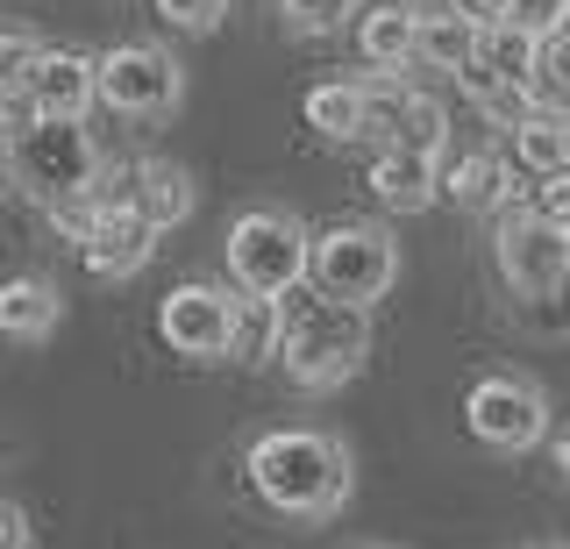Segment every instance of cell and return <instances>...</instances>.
I'll return each instance as SVG.
<instances>
[{
	"label": "cell",
	"mask_w": 570,
	"mask_h": 549,
	"mask_svg": "<svg viewBox=\"0 0 570 549\" xmlns=\"http://www.w3.org/2000/svg\"><path fill=\"white\" fill-rule=\"evenodd\" d=\"M249 486L272 513H293V521H321L350 500L356 471L350 450L321 429H264L249 442Z\"/></svg>",
	"instance_id": "6da1fadb"
},
{
	"label": "cell",
	"mask_w": 570,
	"mask_h": 549,
	"mask_svg": "<svg viewBox=\"0 0 570 549\" xmlns=\"http://www.w3.org/2000/svg\"><path fill=\"white\" fill-rule=\"evenodd\" d=\"M272 357L285 364V379L299 393H335V385H350L364 371L371 322H364V307H343V300H299V307L278 300V350Z\"/></svg>",
	"instance_id": "7a4b0ae2"
},
{
	"label": "cell",
	"mask_w": 570,
	"mask_h": 549,
	"mask_svg": "<svg viewBox=\"0 0 570 549\" xmlns=\"http://www.w3.org/2000/svg\"><path fill=\"white\" fill-rule=\"evenodd\" d=\"M307 278L321 300H343V307H371L392 293L400 278V243L379 222H328L321 236H307Z\"/></svg>",
	"instance_id": "3957f363"
},
{
	"label": "cell",
	"mask_w": 570,
	"mask_h": 549,
	"mask_svg": "<svg viewBox=\"0 0 570 549\" xmlns=\"http://www.w3.org/2000/svg\"><path fill=\"white\" fill-rule=\"evenodd\" d=\"M8 171L14 186H29L36 200H79V193H94L100 179V144L86 121L71 115H36L22 136H8Z\"/></svg>",
	"instance_id": "277c9868"
},
{
	"label": "cell",
	"mask_w": 570,
	"mask_h": 549,
	"mask_svg": "<svg viewBox=\"0 0 570 549\" xmlns=\"http://www.w3.org/2000/svg\"><path fill=\"white\" fill-rule=\"evenodd\" d=\"M228 272L249 300H293L307 278V228L285 207H249L228 222Z\"/></svg>",
	"instance_id": "5b68a950"
},
{
	"label": "cell",
	"mask_w": 570,
	"mask_h": 549,
	"mask_svg": "<svg viewBox=\"0 0 570 549\" xmlns=\"http://www.w3.org/2000/svg\"><path fill=\"white\" fill-rule=\"evenodd\" d=\"M94 100L115 115H136V121H157L186 100V65L157 43H115L94 58Z\"/></svg>",
	"instance_id": "8992f818"
},
{
	"label": "cell",
	"mask_w": 570,
	"mask_h": 549,
	"mask_svg": "<svg viewBox=\"0 0 570 549\" xmlns=\"http://www.w3.org/2000/svg\"><path fill=\"white\" fill-rule=\"evenodd\" d=\"M463 421L485 450H534L549 435V393L534 379H513V371H485L463 400Z\"/></svg>",
	"instance_id": "52a82bcc"
},
{
	"label": "cell",
	"mask_w": 570,
	"mask_h": 549,
	"mask_svg": "<svg viewBox=\"0 0 570 549\" xmlns=\"http://www.w3.org/2000/svg\"><path fill=\"white\" fill-rule=\"evenodd\" d=\"M157 335H165L171 357H186V364H222L228 335H236V300H228L222 286H207V278L171 286L165 307H157Z\"/></svg>",
	"instance_id": "ba28073f"
},
{
	"label": "cell",
	"mask_w": 570,
	"mask_h": 549,
	"mask_svg": "<svg viewBox=\"0 0 570 549\" xmlns=\"http://www.w3.org/2000/svg\"><path fill=\"white\" fill-rule=\"evenodd\" d=\"M492 257H499V278L521 300H557L563 264H570V236L549 228L542 215H507L492 236Z\"/></svg>",
	"instance_id": "9c48e42d"
},
{
	"label": "cell",
	"mask_w": 570,
	"mask_h": 549,
	"mask_svg": "<svg viewBox=\"0 0 570 549\" xmlns=\"http://www.w3.org/2000/svg\"><path fill=\"white\" fill-rule=\"evenodd\" d=\"M79 257L94 278H136L157 257V228L136 215L129 200H94V222L79 236Z\"/></svg>",
	"instance_id": "30bf717a"
},
{
	"label": "cell",
	"mask_w": 570,
	"mask_h": 549,
	"mask_svg": "<svg viewBox=\"0 0 570 549\" xmlns=\"http://www.w3.org/2000/svg\"><path fill=\"white\" fill-rule=\"evenodd\" d=\"M435 165L442 157H421V150H400V144H385L379 157H371V200L385 207V215H421V207H435L442 193H435Z\"/></svg>",
	"instance_id": "8fae6325"
},
{
	"label": "cell",
	"mask_w": 570,
	"mask_h": 549,
	"mask_svg": "<svg viewBox=\"0 0 570 549\" xmlns=\"http://www.w3.org/2000/svg\"><path fill=\"white\" fill-rule=\"evenodd\" d=\"M22 86H29L36 115H71V121H86V108H94V58H86V50H43V58H36V72H29Z\"/></svg>",
	"instance_id": "7c38bea8"
},
{
	"label": "cell",
	"mask_w": 570,
	"mask_h": 549,
	"mask_svg": "<svg viewBox=\"0 0 570 549\" xmlns=\"http://www.w3.org/2000/svg\"><path fill=\"white\" fill-rule=\"evenodd\" d=\"M121 200H129L136 215L165 236V228H178V222L193 215V171L171 165V157H142V165L129 171V193H121Z\"/></svg>",
	"instance_id": "4fadbf2b"
},
{
	"label": "cell",
	"mask_w": 570,
	"mask_h": 549,
	"mask_svg": "<svg viewBox=\"0 0 570 549\" xmlns=\"http://www.w3.org/2000/svg\"><path fill=\"white\" fill-rule=\"evenodd\" d=\"M435 193H450L463 215H499L507 207V157L499 150H463V157H442L435 165Z\"/></svg>",
	"instance_id": "5bb4252c"
},
{
	"label": "cell",
	"mask_w": 570,
	"mask_h": 549,
	"mask_svg": "<svg viewBox=\"0 0 570 549\" xmlns=\"http://www.w3.org/2000/svg\"><path fill=\"white\" fill-rule=\"evenodd\" d=\"M478 29H485V22H471L463 8H421V22H414V65L456 79L463 65L478 58Z\"/></svg>",
	"instance_id": "9a60e30c"
},
{
	"label": "cell",
	"mask_w": 570,
	"mask_h": 549,
	"mask_svg": "<svg viewBox=\"0 0 570 549\" xmlns=\"http://www.w3.org/2000/svg\"><path fill=\"white\" fill-rule=\"evenodd\" d=\"M58 322H65V293L50 286V278L22 272V278L0 286V335H14V343H43V335H58Z\"/></svg>",
	"instance_id": "2e32d148"
},
{
	"label": "cell",
	"mask_w": 570,
	"mask_h": 549,
	"mask_svg": "<svg viewBox=\"0 0 570 549\" xmlns=\"http://www.w3.org/2000/svg\"><path fill=\"white\" fill-rule=\"evenodd\" d=\"M414 22H421V8H392V0H379V8L356 22V50H364L379 72H406V65H414Z\"/></svg>",
	"instance_id": "e0dca14e"
},
{
	"label": "cell",
	"mask_w": 570,
	"mask_h": 549,
	"mask_svg": "<svg viewBox=\"0 0 570 549\" xmlns=\"http://www.w3.org/2000/svg\"><path fill=\"white\" fill-rule=\"evenodd\" d=\"M513 129V165L521 171H557V165H570V115H557V108H528V115H513L507 121Z\"/></svg>",
	"instance_id": "ac0fdd59"
},
{
	"label": "cell",
	"mask_w": 570,
	"mask_h": 549,
	"mask_svg": "<svg viewBox=\"0 0 570 549\" xmlns=\"http://www.w3.org/2000/svg\"><path fill=\"white\" fill-rule=\"evenodd\" d=\"M385 144L421 150V157H450V108H442L435 94H414V86H406V100L392 108V136H385Z\"/></svg>",
	"instance_id": "d6986e66"
},
{
	"label": "cell",
	"mask_w": 570,
	"mask_h": 549,
	"mask_svg": "<svg viewBox=\"0 0 570 549\" xmlns=\"http://www.w3.org/2000/svg\"><path fill=\"white\" fill-rule=\"evenodd\" d=\"M307 129H321L328 144H356L364 136V86L356 79H328L307 94Z\"/></svg>",
	"instance_id": "ffe728a7"
},
{
	"label": "cell",
	"mask_w": 570,
	"mask_h": 549,
	"mask_svg": "<svg viewBox=\"0 0 570 549\" xmlns=\"http://www.w3.org/2000/svg\"><path fill=\"white\" fill-rule=\"evenodd\" d=\"M478 65H485L492 79H507V86H521V94H528V79H534V37H521L513 22H485V29H478Z\"/></svg>",
	"instance_id": "44dd1931"
},
{
	"label": "cell",
	"mask_w": 570,
	"mask_h": 549,
	"mask_svg": "<svg viewBox=\"0 0 570 549\" xmlns=\"http://www.w3.org/2000/svg\"><path fill=\"white\" fill-rule=\"evenodd\" d=\"M278 350V300H236V335H228V357L243 364H264Z\"/></svg>",
	"instance_id": "7402d4cb"
},
{
	"label": "cell",
	"mask_w": 570,
	"mask_h": 549,
	"mask_svg": "<svg viewBox=\"0 0 570 549\" xmlns=\"http://www.w3.org/2000/svg\"><path fill=\"white\" fill-rule=\"evenodd\" d=\"M456 86H463V94H471L478 100V108H485L492 121H513V115H528V94H521V86H507V79H492L485 72V65H463V72H456Z\"/></svg>",
	"instance_id": "603a6c76"
},
{
	"label": "cell",
	"mask_w": 570,
	"mask_h": 549,
	"mask_svg": "<svg viewBox=\"0 0 570 549\" xmlns=\"http://www.w3.org/2000/svg\"><path fill=\"white\" fill-rule=\"evenodd\" d=\"M350 8L356 0H278V14H285L293 37H335V29L350 22Z\"/></svg>",
	"instance_id": "cb8c5ba5"
},
{
	"label": "cell",
	"mask_w": 570,
	"mask_h": 549,
	"mask_svg": "<svg viewBox=\"0 0 570 549\" xmlns=\"http://www.w3.org/2000/svg\"><path fill=\"white\" fill-rule=\"evenodd\" d=\"M507 22L521 29V37H563V22H570V0H507Z\"/></svg>",
	"instance_id": "d4e9b609"
},
{
	"label": "cell",
	"mask_w": 570,
	"mask_h": 549,
	"mask_svg": "<svg viewBox=\"0 0 570 549\" xmlns=\"http://www.w3.org/2000/svg\"><path fill=\"white\" fill-rule=\"evenodd\" d=\"M43 37L36 29H0V86H22L36 72V58H43Z\"/></svg>",
	"instance_id": "484cf974"
},
{
	"label": "cell",
	"mask_w": 570,
	"mask_h": 549,
	"mask_svg": "<svg viewBox=\"0 0 570 549\" xmlns=\"http://www.w3.org/2000/svg\"><path fill=\"white\" fill-rule=\"evenodd\" d=\"M157 14H165L171 29H186V37H207V29H222L228 0H157Z\"/></svg>",
	"instance_id": "4316f807"
},
{
	"label": "cell",
	"mask_w": 570,
	"mask_h": 549,
	"mask_svg": "<svg viewBox=\"0 0 570 549\" xmlns=\"http://www.w3.org/2000/svg\"><path fill=\"white\" fill-rule=\"evenodd\" d=\"M534 215H542L549 228H563V236H570V165L542 171V186H534Z\"/></svg>",
	"instance_id": "83f0119b"
},
{
	"label": "cell",
	"mask_w": 570,
	"mask_h": 549,
	"mask_svg": "<svg viewBox=\"0 0 570 549\" xmlns=\"http://www.w3.org/2000/svg\"><path fill=\"white\" fill-rule=\"evenodd\" d=\"M36 121V100H29V86H0V136H22Z\"/></svg>",
	"instance_id": "f1b7e54d"
},
{
	"label": "cell",
	"mask_w": 570,
	"mask_h": 549,
	"mask_svg": "<svg viewBox=\"0 0 570 549\" xmlns=\"http://www.w3.org/2000/svg\"><path fill=\"white\" fill-rule=\"evenodd\" d=\"M0 549H29V513L14 500H0Z\"/></svg>",
	"instance_id": "f546056e"
},
{
	"label": "cell",
	"mask_w": 570,
	"mask_h": 549,
	"mask_svg": "<svg viewBox=\"0 0 570 549\" xmlns=\"http://www.w3.org/2000/svg\"><path fill=\"white\" fill-rule=\"evenodd\" d=\"M463 14L471 22H507V0H463Z\"/></svg>",
	"instance_id": "4dcf8cb0"
},
{
	"label": "cell",
	"mask_w": 570,
	"mask_h": 549,
	"mask_svg": "<svg viewBox=\"0 0 570 549\" xmlns=\"http://www.w3.org/2000/svg\"><path fill=\"white\" fill-rule=\"evenodd\" d=\"M557 471H563V486H570V435L557 442Z\"/></svg>",
	"instance_id": "1f68e13d"
},
{
	"label": "cell",
	"mask_w": 570,
	"mask_h": 549,
	"mask_svg": "<svg viewBox=\"0 0 570 549\" xmlns=\"http://www.w3.org/2000/svg\"><path fill=\"white\" fill-rule=\"evenodd\" d=\"M557 293H570V264H563V286H557Z\"/></svg>",
	"instance_id": "d6a6232c"
},
{
	"label": "cell",
	"mask_w": 570,
	"mask_h": 549,
	"mask_svg": "<svg viewBox=\"0 0 570 549\" xmlns=\"http://www.w3.org/2000/svg\"><path fill=\"white\" fill-rule=\"evenodd\" d=\"M371 549H385V542H371Z\"/></svg>",
	"instance_id": "836d02e7"
}]
</instances>
